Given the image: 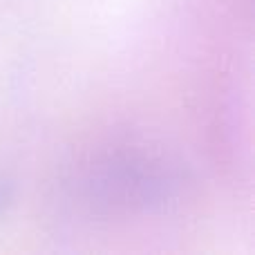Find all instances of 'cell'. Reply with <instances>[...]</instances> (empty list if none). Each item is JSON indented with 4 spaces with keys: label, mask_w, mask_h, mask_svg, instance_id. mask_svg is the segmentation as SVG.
I'll use <instances>...</instances> for the list:
<instances>
[{
    "label": "cell",
    "mask_w": 255,
    "mask_h": 255,
    "mask_svg": "<svg viewBox=\"0 0 255 255\" xmlns=\"http://www.w3.org/2000/svg\"><path fill=\"white\" fill-rule=\"evenodd\" d=\"M163 177L145 161H112L88 179L90 202L103 208L145 206L161 197Z\"/></svg>",
    "instance_id": "cell-1"
},
{
    "label": "cell",
    "mask_w": 255,
    "mask_h": 255,
    "mask_svg": "<svg viewBox=\"0 0 255 255\" xmlns=\"http://www.w3.org/2000/svg\"><path fill=\"white\" fill-rule=\"evenodd\" d=\"M4 202V188H2V184H0V204Z\"/></svg>",
    "instance_id": "cell-2"
}]
</instances>
